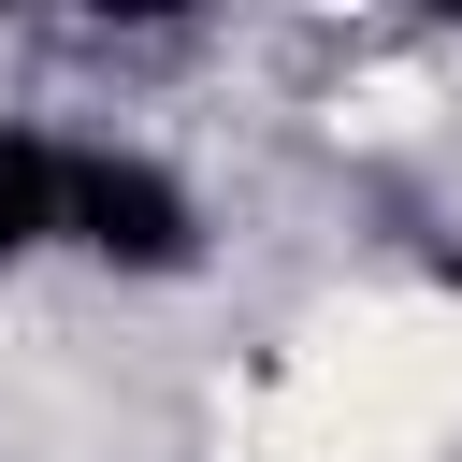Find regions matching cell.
Wrapping results in <instances>:
<instances>
[{
    "label": "cell",
    "mask_w": 462,
    "mask_h": 462,
    "mask_svg": "<svg viewBox=\"0 0 462 462\" xmlns=\"http://www.w3.org/2000/svg\"><path fill=\"white\" fill-rule=\"evenodd\" d=\"M58 245H87L101 274H188V260H202V202H188V173H159V159H130V144H72V217H58Z\"/></svg>",
    "instance_id": "obj_1"
},
{
    "label": "cell",
    "mask_w": 462,
    "mask_h": 462,
    "mask_svg": "<svg viewBox=\"0 0 462 462\" xmlns=\"http://www.w3.org/2000/svg\"><path fill=\"white\" fill-rule=\"evenodd\" d=\"M58 217H72V144H58V130H29V116H0V274H14V260H43V245H58Z\"/></svg>",
    "instance_id": "obj_2"
}]
</instances>
